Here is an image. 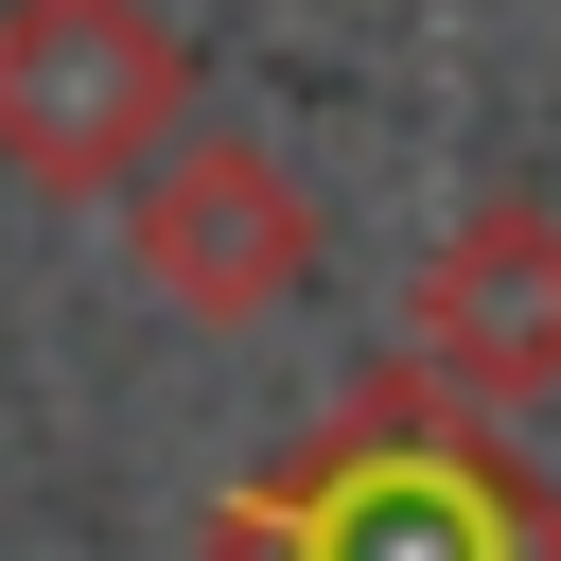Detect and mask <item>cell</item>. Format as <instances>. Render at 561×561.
Listing matches in <instances>:
<instances>
[{
  "mask_svg": "<svg viewBox=\"0 0 561 561\" xmlns=\"http://www.w3.org/2000/svg\"><path fill=\"white\" fill-rule=\"evenodd\" d=\"M210 561H561V491L491 438V403L368 368L298 456L210 491Z\"/></svg>",
  "mask_w": 561,
  "mask_h": 561,
  "instance_id": "6da1fadb",
  "label": "cell"
},
{
  "mask_svg": "<svg viewBox=\"0 0 561 561\" xmlns=\"http://www.w3.org/2000/svg\"><path fill=\"white\" fill-rule=\"evenodd\" d=\"M193 123V35L158 0H0V175L88 210Z\"/></svg>",
  "mask_w": 561,
  "mask_h": 561,
  "instance_id": "7a4b0ae2",
  "label": "cell"
},
{
  "mask_svg": "<svg viewBox=\"0 0 561 561\" xmlns=\"http://www.w3.org/2000/svg\"><path fill=\"white\" fill-rule=\"evenodd\" d=\"M123 245H140V280H158L193 333H245V316H280V298L316 280V193H298L263 140L175 123V140L140 158V193H123Z\"/></svg>",
  "mask_w": 561,
  "mask_h": 561,
  "instance_id": "3957f363",
  "label": "cell"
},
{
  "mask_svg": "<svg viewBox=\"0 0 561 561\" xmlns=\"http://www.w3.org/2000/svg\"><path fill=\"white\" fill-rule=\"evenodd\" d=\"M403 368L456 386V403H491V421L561 386V210H543V193H491V210H456V228L421 245V280H403Z\"/></svg>",
  "mask_w": 561,
  "mask_h": 561,
  "instance_id": "277c9868",
  "label": "cell"
}]
</instances>
